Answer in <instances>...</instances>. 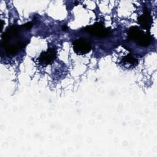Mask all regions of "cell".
I'll list each match as a JSON object with an SVG mask.
<instances>
[{"mask_svg":"<svg viewBox=\"0 0 157 157\" xmlns=\"http://www.w3.org/2000/svg\"><path fill=\"white\" fill-rule=\"evenodd\" d=\"M123 61L126 63H129L131 65H136L138 63V61L136 58H134L131 55H127L123 58Z\"/></svg>","mask_w":157,"mask_h":157,"instance_id":"8992f818","label":"cell"},{"mask_svg":"<svg viewBox=\"0 0 157 157\" xmlns=\"http://www.w3.org/2000/svg\"><path fill=\"white\" fill-rule=\"evenodd\" d=\"M127 34L128 39L135 41L140 46L147 47L152 41V36L150 32L144 33L136 26L130 27L128 30Z\"/></svg>","mask_w":157,"mask_h":157,"instance_id":"6da1fadb","label":"cell"},{"mask_svg":"<svg viewBox=\"0 0 157 157\" xmlns=\"http://www.w3.org/2000/svg\"><path fill=\"white\" fill-rule=\"evenodd\" d=\"M74 51L78 55H85L90 52L91 45L90 43L85 39L75 40L72 44Z\"/></svg>","mask_w":157,"mask_h":157,"instance_id":"3957f363","label":"cell"},{"mask_svg":"<svg viewBox=\"0 0 157 157\" xmlns=\"http://www.w3.org/2000/svg\"><path fill=\"white\" fill-rule=\"evenodd\" d=\"M137 20L143 29H146L147 32H150V29L153 23V19L150 12L147 9H145L143 14L138 17Z\"/></svg>","mask_w":157,"mask_h":157,"instance_id":"5b68a950","label":"cell"},{"mask_svg":"<svg viewBox=\"0 0 157 157\" xmlns=\"http://www.w3.org/2000/svg\"><path fill=\"white\" fill-rule=\"evenodd\" d=\"M66 26H63V30H66Z\"/></svg>","mask_w":157,"mask_h":157,"instance_id":"52a82bcc","label":"cell"},{"mask_svg":"<svg viewBox=\"0 0 157 157\" xmlns=\"http://www.w3.org/2000/svg\"><path fill=\"white\" fill-rule=\"evenodd\" d=\"M56 56V51L54 48H50L40 53L38 58L39 63L42 65H47L53 62Z\"/></svg>","mask_w":157,"mask_h":157,"instance_id":"277c9868","label":"cell"},{"mask_svg":"<svg viewBox=\"0 0 157 157\" xmlns=\"http://www.w3.org/2000/svg\"><path fill=\"white\" fill-rule=\"evenodd\" d=\"M84 31L99 38L109 36L111 34L110 30L109 28H105L104 25L100 22H97L91 26L85 27L84 28Z\"/></svg>","mask_w":157,"mask_h":157,"instance_id":"7a4b0ae2","label":"cell"}]
</instances>
